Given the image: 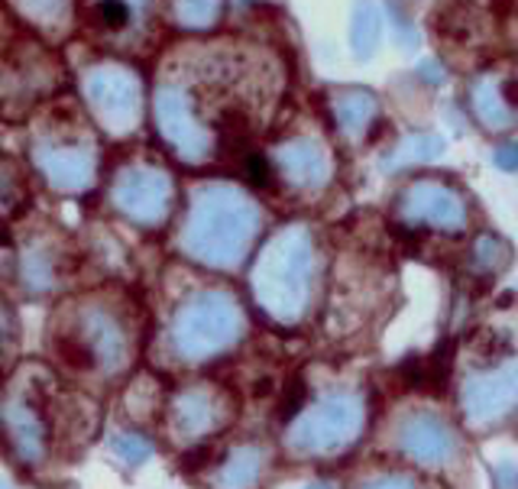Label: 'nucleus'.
<instances>
[{
	"instance_id": "f257e3e1",
	"label": "nucleus",
	"mask_w": 518,
	"mask_h": 489,
	"mask_svg": "<svg viewBox=\"0 0 518 489\" xmlns=\"http://www.w3.org/2000/svg\"><path fill=\"white\" fill-rule=\"evenodd\" d=\"M97 16L107 30H124L126 20H130V7H126L124 0H101L97 4Z\"/></svg>"
},
{
	"instance_id": "f03ea898",
	"label": "nucleus",
	"mask_w": 518,
	"mask_h": 489,
	"mask_svg": "<svg viewBox=\"0 0 518 489\" xmlns=\"http://www.w3.org/2000/svg\"><path fill=\"white\" fill-rule=\"evenodd\" d=\"M304 402V383L302 379H295L292 383V389H289V395H285V405H282V415L289 418V415H295V408Z\"/></svg>"
}]
</instances>
